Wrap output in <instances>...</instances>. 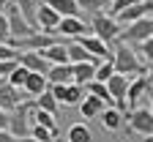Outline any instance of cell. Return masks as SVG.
<instances>
[{
	"label": "cell",
	"instance_id": "6da1fadb",
	"mask_svg": "<svg viewBox=\"0 0 153 142\" xmlns=\"http://www.w3.org/2000/svg\"><path fill=\"white\" fill-rule=\"evenodd\" d=\"M112 66H115V74H123V77L145 74V66H142L140 55L128 44H115L112 47Z\"/></svg>",
	"mask_w": 153,
	"mask_h": 142
},
{
	"label": "cell",
	"instance_id": "7a4b0ae2",
	"mask_svg": "<svg viewBox=\"0 0 153 142\" xmlns=\"http://www.w3.org/2000/svg\"><path fill=\"white\" fill-rule=\"evenodd\" d=\"M33 109H36V101H19V104L11 109V117H8V134L14 139L19 137H27L30 134V126H33Z\"/></svg>",
	"mask_w": 153,
	"mask_h": 142
},
{
	"label": "cell",
	"instance_id": "3957f363",
	"mask_svg": "<svg viewBox=\"0 0 153 142\" xmlns=\"http://www.w3.org/2000/svg\"><path fill=\"white\" fill-rule=\"evenodd\" d=\"M90 36L101 38V41L112 49L115 44H118V36H120V25L115 22V19L109 14H96L93 22H90Z\"/></svg>",
	"mask_w": 153,
	"mask_h": 142
},
{
	"label": "cell",
	"instance_id": "277c9868",
	"mask_svg": "<svg viewBox=\"0 0 153 142\" xmlns=\"http://www.w3.org/2000/svg\"><path fill=\"white\" fill-rule=\"evenodd\" d=\"M150 36H153V16H142V19H137V22H131V25H123V28H120L118 44H128V47H134V44L145 41V38H150Z\"/></svg>",
	"mask_w": 153,
	"mask_h": 142
},
{
	"label": "cell",
	"instance_id": "5b68a950",
	"mask_svg": "<svg viewBox=\"0 0 153 142\" xmlns=\"http://www.w3.org/2000/svg\"><path fill=\"white\" fill-rule=\"evenodd\" d=\"M47 36H52V38H57V36H66V38H82V36H90V30H88V25L82 22L79 16H60V22H57V28H52V30H44ZM60 41V38H57Z\"/></svg>",
	"mask_w": 153,
	"mask_h": 142
},
{
	"label": "cell",
	"instance_id": "8992f818",
	"mask_svg": "<svg viewBox=\"0 0 153 142\" xmlns=\"http://www.w3.org/2000/svg\"><path fill=\"white\" fill-rule=\"evenodd\" d=\"M3 16L8 19V33H11V41H16V38H27L30 33H36V28H33L30 22H25V16L19 14V8H16V3H14V0L6 6V14H3Z\"/></svg>",
	"mask_w": 153,
	"mask_h": 142
},
{
	"label": "cell",
	"instance_id": "52a82bcc",
	"mask_svg": "<svg viewBox=\"0 0 153 142\" xmlns=\"http://www.w3.org/2000/svg\"><path fill=\"white\" fill-rule=\"evenodd\" d=\"M49 93L55 96L57 104H63V107H76L85 98V88L76 85V82H71V85H49Z\"/></svg>",
	"mask_w": 153,
	"mask_h": 142
},
{
	"label": "cell",
	"instance_id": "ba28073f",
	"mask_svg": "<svg viewBox=\"0 0 153 142\" xmlns=\"http://www.w3.org/2000/svg\"><path fill=\"white\" fill-rule=\"evenodd\" d=\"M57 38H52V36H47V33H30L27 38H16V41H8L16 52H41V49H47L49 44H55Z\"/></svg>",
	"mask_w": 153,
	"mask_h": 142
},
{
	"label": "cell",
	"instance_id": "9c48e42d",
	"mask_svg": "<svg viewBox=\"0 0 153 142\" xmlns=\"http://www.w3.org/2000/svg\"><path fill=\"white\" fill-rule=\"evenodd\" d=\"M142 16H153V0H137L134 6L123 8L115 16V22L123 28V25H131V22H137V19H142Z\"/></svg>",
	"mask_w": 153,
	"mask_h": 142
},
{
	"label": "cell",
	"instance_id": "30bf717a",
	"mask_svg": "<svg viewBox=\"0 0 153 142\" xmlns=\"http://www.w3.org/2000/svg\"><path fill=\"white\" fill-rule=\"evenodd\" d=\"M126 117H128L131 131H137V134H142V137L153 134V112H150L148 107H142V109H131Z\"/></svg>",
	"mask_w": 153,
	"mask_h": 142
},
{
	"label": "cell",
	"instance_id": "8fae6325",
	"mask_svg": "<svg viewBox=\"0 0 153 142\" xmlns=\"http://www.w3.org/2000/svg\"><path fill=\"white\" fill-rule=\"evenodd\" d=\"M128 79H131V77L112 74L107 82H104V85H107V90H109V96H112V101H115V109H118V112H123V109H126L123 96H126V88H128Z\"/></svg>",
	"mask_w": 153,
	"mask_h": 142
},
{
	"label": "cell",
	"instance_id": "7c38bea8",
	"mask_svg": "<svg viewBox=\"0 0 153 142\" xmlns=\"http://www.w3.org/2000/svg\"><path fill=\"white\" fill-rule=\"evenodd\" d=\"M150 88H153V85L148 82L145 77H134V79H128V88H126V96H123L126 107H134L140 98H145V93H148Z\"/></svg>",
	"mask_w": 153,
	"mask_h": 142
},
{
	"label": "cell",
	"instance_id": "4fadbf2b",
	"mask_svg": "<svg viewBox=\"0 0 153 142\" xmlns=\"http://www.w3.org/2000/svg\"><path fill=\"white\" fill-rule=\"evenodd\" d=\"M76 41L82 44V49L93 57H99V60H109L112 57V49L101 41V38H96V36H82V38H76Z\"/></svg>",
	"mask_w": 153,
	"mask_h": 142
},
{
	"label": "cell",
	"instance_id": "5bb4252c",
	"mask_svg": "<svg viewBox=\"0 0 153 142\" xmlns=\"http://www.w3.org/2000/svg\"><path fill=\"white\" fill-rule=\"evenodd\" d=\"M57 22H60V14L52 11L44 0H38V6H36V28L52 30V28H57Z\"/></svg>",
	"mask_w": 153,
	"mask_h": 142
},
{
	"label": "cell",
	"instance_id": "9a60e30c",
	"mask_svg": "<svg viewBox=\"0 0 153 142\" xmlns=\"http://www.w3.org/2000/svg\"><path fill=\"white\" fill-rule=\"evenodd\" d=\"M16 60H19V66H25L33 74H47L49 71V63H47V57L41 52H19Z\"/></svg>",
	"mask_w": 153,
	"mask_h": 142
},
{
	"label": "cell",
	"instance_id": "2e32d148",
	"mask_svg": "<svg viewBox=\"0 0 153 142\" xmlns=\"http://www.w3.org/2000/svg\"><path fill=\"white\" fill-rule=\"evenodd\" d=\"M76 107H79V115H82L85 120H93V117H99V115L104 112L107 104H104L101 98H96V96H88V93H85V98H82Z\"/></svg>",
	"mask_w": 153,
	"mask_h": 142
},
{
	"label": "cell",
	"instance_id": "e0dca14e",
	"mask_svg": "<svg viewBox=\"0 0 153 142\" xmlns=\"http://www.w3.org/2000/svg\"><path fill=\"white\" fill-rule=\"evenodd\" d=\"M49 85H71L74 77H71V63L66 66H49V71L44 74Z\"/></svg>",
	"mask_w": 153,
	"mask_h": 142
},
{
	"label": "cell",
	"instance_id": "ac0fdd59",
	"mask_svg": "<svg viewBox=\"0 0 153 142\" xmlns=\"http://www.w3.org/2000/svg\"><path fill=\"white\" fill-rule=\"evenodd\" d=\"M19 101H22V98H19V90H14V88L6 82V79L0 77V109L11 112V109L19 104Z\"/></svg>",
	"mask_w": 153,
	"mask_h": 142
},
{
	"label": "cell",
	"instance_id": "d6986e66",
	"mask_svg": "<svg viewBox=\"0 0 153 142\" xmlns=\"http://www.w3.org/2000/svg\"><path fill=\"white\" fill-rule=\"evenodd\" d=\"M41 55L47 57V63H49V66H66V63H68L66 44H60V41H55V44H49L47 49H41Z\"/></svg>",
	"mask_w": 153,
	"mask_h": 142
},
{
	"label": "cell",
	"instance_id": "ffe728a7",
	"mask_svg": "<svg viewBox=\"0 0 153 142\" xmlns=\"http://www.w3.org/2000/svg\"><path fill=\"white\" fill-rule=\"evenodd\" d=\"M47 88H49L47 77H44V74H33V71H30V74H27V79H25V88H22V90H25L27 96L38 98V96H41V93H44Z\"/></svg>",
	"mask_w": 153,
	"mask_h": 142
},
{
	"label": "cell",
	"instance_id": "44dd1931",
	"mask_svg": "<svg viewBox=\"0 0 153 142\" xmlns=\"http://www.w3.org/2000/svg\"><path fill=\"white\" fill-rule=\"evenodd\" d=\"M96 66H99V60H96V63H71V77H74V82H76V85H88L90 79H93Z\"/></svg>",
	"mask_w": 153,
	"mask_h": 142
},
{
	"label": "cell",
	"instance_id": "7402d4cb",
	"mask_svg": "<svg viewBox=\"0 0 153 142\" xmlns=\"http://www.w3.org/2000/svg\"><path fill=\"white\" fill-rule=\"evenodd\" d=\"M66 55H68V63H96V60H99V57L88 55V52L82 49V44H79V41L66 44Z\"/></svg>",
	"mask_w": 153,
	"mask_h": 142
},
{
	"label": "cell",
	"instance_id": "603a6c76",
	"mask_svg": "<svg viewBox=\"0 0 153 142\" xmlns=\"http://www.w3.org/2000/svg\"><path fill=\"white\" fill-rule=\"evenodd\" d=\"M99 117H101V126H104L107 131H118V129L123 126V112H118L115 107H104V112H101Z\"/></svg>",
	"mask_w": 153,
	"mask_h": 142
},
{
	"label": "cell",
	"instance_id": "cb8c5ba5",
	"mask_svg": "<svg viewBox=\"0 0 153 142\" xmlns=\"http://www.w3.org/2000/svg\"><path fill=\"white\" fill-rule=\"evenodd\" d=\"M44 3L57 11L60 16H79V6H76V0H44Z\"/></svg>",
	"mask_w": 153,
	"mask_h": 142
},
{
	"label": "cell",
	"instance_id": "d4e9b609",
	"mask_svg": "<svg viewBox=\"0 0 153 142\" xmlns=\"http://www.w3.org/2000/svg\"><path fill=\"white\" fill-rule=\"evenodd\" d=\"M33 123H36V126H44V129H49L55 137L60 134V129H57V120H55V115H52V112H44V109H33Z\"/></svg>",
	"mask_w": 153,
	"mask_h": 142
},
{
	"label": "cell",
	"instance_id": "484cf974",
	"mask_svg": "<svg viewBox=\"0 0 153 142\" xmlns=\"http://www.w3.org/2000/svg\"><path fill=\"white\" fill-rule=\"evenodd\" d=\"M82 88H85V93H88V96H96V98H101L107 107H109V104H115L104 82H96V79H90V82H88V85H82Z\"/></svg>",
	"mask_w": 153,
	"mask_h": 142
},
{
	"label": "cell",
	"instance_id": "4316f807",
	"mask_svg": "<svg viewBox=\"0 0 153 142\" xmlns=\"http://www.w3.org/2000/svg\"><path fill=\"white\" fill-rule=\"evenodd\" d=\"M33 101H36V109H44V112H52V115H57V107H60V104L55 101V96L49 93V88H47L41 96H38V98H33Z\"/></svg>",
	"mask_w": 153,
	"mask_h": 142
},
{
	"label": "cell",
	"instance_id": "83f0119b",
	"mask_svg": "<svg viewBox=\"0 0 153 142\" xmlns=\"http://www.w3.org/2000/svg\"><path fill=\"white\" fill-rule=\"evenodd\" d=\"M68 142H93V134L85 123H74L68 129Z\"/></svg>",
	"mask_w": 153,
	"mask_h": 142
},
{
	"label": "cell",
	"instance_id": "f1b7e54d",
	"mask_svg": "<svg viewBox=\"0 0 153 142\" xmlns=\"http://www.w3.org/2000/svg\"><path fill=\"white\" fill-rule=\"evenodd\" d=\"M79 11H88V14H104V8L109 6V0H76Z\"/></svg>",
	"mask_w": 153,
	"mask_h": 142
},
{
	"label": "cell",
	"instance_id": "f546056e",
	"mask_svg": "<svg viewBox=\"0 0 153 142\" xmlns=\"http://www.w3.org/2000/svg\"><path fill=\"white\" fill-rule=\"evenodd\" d=\"M112 74H115L112 57H109V60H99V66H96V71H93V79H96V82H107Z\"/></svg>",
	"mask_w": 153,
	"mask_h": 142
},
{
	"label": "cell",
	"instance_id": "4dcf8cb0",
	"mask_svg": "<svg viewBox=\"0 0 153 142\" xmlns=\"http://www.w3.org/2000/svg\"><path fill=\"white\" fill-rule=\"evenodd\" d=\"M27 74H30V71H27L25 66H16V68L11 71V77L6 79V82H8L14 90H22V88H25V79H27Z\"/></svg>",
	"mask_w": 153,
	"mask_h": 142
},
{
	"label": "cell",
	"instance_id": "1f68e13d",
	"mask_svg": "<svg viewBox=\"0 0 153 142\" xmlns=\"http://www.w3.org/2000/svg\"><path fill=\"white\" fill-rule=\"evenodd\" d=\"M131 49L137 52V55H142L148 63H150V60H153V36H150V38H145V41H140V44H134Z\"/></svg>",
	"mask_w": 153,
	"mask_h": 142
},
{
	"label": "cell",
	"instance_id": "d6a6232c",
	"mask_svg": "<svg viewBox=\"0 0 153 142\" xmlns=\"http://www.w3.org/2000/svg\"><path fill=\"white\" fill-rule=\"evenodd\" d=\"M30 137H33V139H38V142H52V139H57V137H55L49 129H44V126H36V123L30 126Z\"/></svg>",
	"mask_w": 153,
	"mask_h": 142
},
{
	"label": "cell",
	"instance_id": "836d02e7",
	"mask_svg": "<svg viewBox=\"0 0 153 142\" xmlns=\"http://www.w3.org/2000/svg\"><path fill=\"white\" fill-rule=\"evenodd\" d=\"M16 57H19V52L11 44H0V63H3V60H16Z\"/></svg>",
	"mask_w": 153,
	"mask_h": 142
},
{
	"label": "cell",
	"instance_id": "e575fe53",
	"mask_svg": "<svg viewBox=\"0 0 153 142\" xmlns=\"http://www.w3.org/2000/svg\"><path fill=\"white\" fill-rule=\"evenodd\" d=\"M19 66V60H3V63H0V77H3V79H8L11 77V71Z\"/></svg>",
	"mask_w": 153,
	"mask_h": 142
},
{
	"label": "cell",
	"instance_id": "d590c367",
	"mask_svg": "<svg viewBox=\"0 0 153 142\" xmlns=\"http://www.w3.org/2000/svg\"><path fill=\"white\" fill-rule=\"evenodd\" d=\"M11 41V33H8V19L0 14V44H8Z\"/></svg>",
	"mask_w": 153,
	"mask_h": 142
},
{
	"label": "cell",
	"instance_id": "8d00e7d4",
	"mask_svg": "<svg viewBox=\"0 0 153 142\" xmlns=\"http://www.w3.org/2000/svg\"><path fill=\"white\" fill-rule=\"evenodd\" d=\"M8 117H11V112L0 109V131H8Z\"/></svg>",
	"mask_w": 153,
	"mask_h": 142
},
{
	"label": "cell",
	"instance_id": "74e56055",
	"mask_svg": "<svg viewBox=\"0 0 153 142\" xmlns=\"http://www.w3.org/2000/svg\"><path fill=\"white\" fill-rule=\"evenodd\" d=\"M145 79H148V82L153 85V60H150V63L145 66Z\"/></svg>",
	"mask_w": 153,
	"mask_h": 142
},
{
	"label": "cell",
	"instance_id": "f35d334b",
	"mask_svg": "<svg viewBox=\"0 0 153 142\" xmlns=\"http://www.w3.org/2000/svg\"><path fill=\"white\" fill-rule=\"evenodd\" d=\"M0 142H14V137L8 131H0Z\"/></svg>",
	"mask_w": 153,
	"mask_h": 142
},
{
	"label": "cell",
	"instance_id": "ab89813d",
	"mask_svg": "<svg viewBox=\"0 0 153 142\" xmlns=\"http://www.w3.org/2000/svg\"><path fill=\"white\" fill-rule=\"evenodd\" d=\"M14 142H38V139H33V137L27 134V137H19V139H14Z\"/></svg>",
	"mask_w": 153,
	"mask_h": 142
},
{
	"label": "cell",
	"instance_id": "60d3db41",
	"mask_svg": "<svg viewBox=\"0 0 153 142\" xmlns=\"http://www.w3.org/2000/svg\"><path fill=\"white\" fill-rule=\"evenodd\" d=\"M145 98H150V107H148V109H150V112H153V88H150V90H148V93H145Z\"/></svg>",
	"mask_w": 153,
	"mask_h": 142
},
{
	"label": "cell",
	"instance_id": "b9f144b4",
	"mask_svg": "<svg viewBox=\"0 0 153 142\" xmlns=\"http://www.w3.org/2000/svg\"><path fill=\"white\" fill-rule=\"evenodd\" d=\"M6 6H8V0H0V14H6Z\"/></svg>",
	"mask_w": 153,
	"mask_h": 142
},
{
	"label": "cell",
	"instance_id": "7bdbcfd3",
	"mask_svg": "<svg viewBox=\"0 0 153 142\" xmlns=\"http://www.w3.org/2000/svg\"><path fill=\"white\" fill-rule=\"evenodd\" d=\"M145 142H153V134H148V137H145Z\"/></svg>",
	"mask_w": 153,
	"mask_h": 142
},
{
	"label": "cell",
	"instance_id": "ee69618b",
	"mask_svg": "<svg viewBox=\"0 0 153 142\" xmlns=\"http://www.w3.org/2000/svg\"><path fill=\"white\" fill-rule=\"evenodd\" d=\"M52 142H60V139H52Z\"/></svg>",
	"mask_w": 153,
	"mask_h": 142
},
{
	"label": "cell",
	"instance_id": "f6af8a7d",
	"mask_svg": "<svg viewBox=\"0 0 153 142\" xmlns=\"http://www.w3.org/2000/svg\"><path fill=\"white\" fill-rule=\"evenodd\" d=\"M8 3H11V0H8Z\"/></svg>",
	"mask_w": 153,
	"mask_h": 142
}]
</instances>
